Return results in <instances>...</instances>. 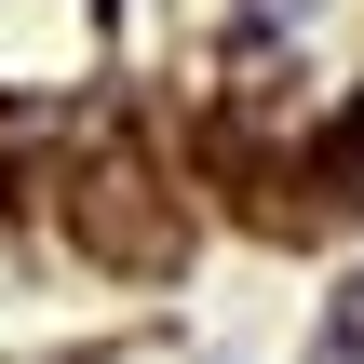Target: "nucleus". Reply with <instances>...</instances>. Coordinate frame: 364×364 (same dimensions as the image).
<instances>
[{
    "instance_id": "nucleus-1",
    "label": "nucleus",
    "mask_w": 364,
    "mask_h": 364,
    "mask_svg": "<svg viewBox=\"0 0 364 364\" xmlns=\"http://www.w3.org/2000/svg\"><path fill=\"white\" fill-rule=\"evenodd\" d=\"M95 68V0H0V95H54Z\"/></svg>"
},
{
    "instance_id": "nucleus-2",
    "label": "nucleus",
    "mask_w": 364,
    "mask_h": 364,
    "mask_svg": "<svg viewBox=\"0 0 364 364\" xmlns=\"http://www.w3.org/2000/svg\"><path fill=\"white\" fill-rule=\"evenodd\" d=\"M135 189H149L135 162H95V176L68 189V230H81L95 257H122V270H176V216H149Z\"/></svg>"
}]
</instances>
